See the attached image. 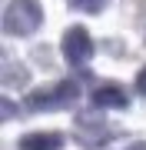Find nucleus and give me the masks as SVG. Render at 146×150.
Returning <instances> with one entry per match:
<instances>
[{
	"label": "nucleus",
	"mask_w": 146,
	"mask_h": 150,
	"mask_svg": "<svg viewBox=\"0 0 146 150\" xmlns=\"http://www.w3.org/2000/svg\"><path fill=\"white\" fill-rule=\"evenodd\" d=\"M40 20H43V10H40L37 0H13L3 10V30L10 37H27V33H33L40 27Z\"/></svg>",
	"instance_id": "f257e3e1"
},
{
	"label": "nucleus",
	"mask_w": 146,
	"mask_h": 150,
	"mask_svg": "<svg viewBox=\"0 0 146 150\" xmlns=\"http://www.w3.org/2000/svg\"><path fill=\"white\" fill-rule=\"evenodd\" d=\"M63 57H66V64H87V60L93 57V37L87 33V27H70L63 33Z\"/></svg>",
	"instance_id": "f03ea898"
},
{
	"label": "nucleus",
	"mask_w": 146,
	"mask_h": 150,
	"mask_svg": "<svg viewBox=\"0 0 146 150\" xmlns=\"http://www.w3.org/2000/svg\"><path fill=\"white\" fill-rule=\"evenodd\" d=\"M76 97V83L73 80H63V83H53V87H43V90H33L27 97L30 107H57V103H66Z\"/></svg>",
	"instance_id": "7ed1b4c3"
},
{
	"label": "nucleus",
	"mask_w": 146,
	"mask_h": 150,
	"mask_svg": "<svg viewBox=\"0 0 146 150\" xmlns=\"http://www.w3.org/2000/svg\"><path fill=\"white\" fill-rule=\"evenodd\" d=\"M93 103L103 110V107H123L126 103V93H123V87H116V83H106V87H100V90H93Z\"/></svg>",
	"instance_id": "20e7f679"
},
{
	"label": "nucleus",
	"mask_w": 146,
	"mask_h": 150,
	"mask_svg": "<svg viewBox=\"0 0 146 150\" xmlns=\"http://www.w3.org/2000/svg\"><path fill=\"white\" fill-rule=\"evenodd\" d=\"M23 150H60L63 147V137L60 134H30V137H23Z\"/></svg>",
	"instance_id": "39448f33"
},
{
	"label": "nucleus",
	"mask_w": 146,
	"mask_h": 150,
	"mask_svg": "<svg viewBox=\"0 0 146 150\" xmlns=\"http://www.w3.org/2000/svg\"><path fill=\"white\" fill-rule=\"evenodd\" d=\"M70 4H73V7H83V10H90V13H96L103 0H70Z\"/></svg>",
	"instance_id": "423d86ee"
},
{
	"label": "nucleus",
	"mask_w": 146,
	"mask_h": 150,
	"mask_svg": "<svg viewBox=\"0 0 146 150\" xmlns=\"http://www.w3.org/2000/svg\"><path fill=\"white\" fill-rule=\"evenodd\" d=\"M136 83H140V90H143V93H146V67H143V70H140V77H136Z\"/></svg>",
	"instance_id": "0eeeda50"
}]
</instances>
